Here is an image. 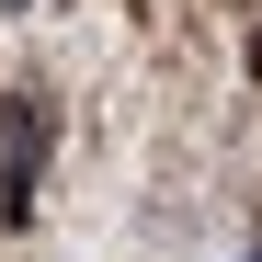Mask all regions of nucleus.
Masks as SVG:
<instances>
[{
	"mask_svg": "<svg viewBox=\"0 0 262 262\" xmlns=\"http://www.w3.org/2000/svg\"><path fill=\"white\" fill-rule=\"evenodd\" d=\"M46 92H12V103H0V160H34V171H46Z\"/></svg>",
	"mask_w": 262,
	"mask_h": 262,
	"instance_id": "obj_1",
	"label": "nucleus"
},
{
	"mask_svg": "<svg viewBox=\"0 0 262 262\" xmlns=\"http://www.w3.org/2000/svg\"><path fill=\"white\" fill-rule=\"evenodd\" d=\"M34 216V160H0V228H23Z\"/></svg>",
	"mask_w": 262,
	"mask_h": 262,
	"instance_id": "obj_2",
	"label": "nucleus"
},
{
	"mask_svg": "<svg viewBox=\"0 0 262 262\" xmlns=\"http://www.w3.org/2000/svg\"><path fill=\"white\" fill-rule=\"evenodd\" d=\"M251 80H262V34H251Z\"/></svg>",
	"mask_w": 262,
	"mask_h": 262,
	"instance_id": "obj_3",
	"label": "nucleus"
},
{
	"mask_svg": "<svg viewBox=\"0 0 262 262\" xmlns=\"http://www.w3.org/2000/svg\"><path fill=\"white\" fill-rule=\"evenodd\" d=\"M0 12H23V0H0Z\"/></svg>",
	"mask_w": 262,
	"mask_h": 262,
	"instance_id": "obj_4",
	"label": "nucleus"
}]
</instances>
